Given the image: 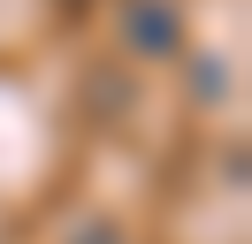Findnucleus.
<instances>
[{"label": "nucleus", "mask_w": 252, "mask_h": 244, "mask_svg": "<svg viewBox=\"0 0 252 244\" xmlns=\"http://www.w3.org/2000/svg\"><path fill=\"white\" fill-rule=\"evenodd\" d=\"M84 244H123V237H115V229H92V237H84Z\"/></svg>", "instance_id": "nucleus-2"}, {"label": "nucleus", "mask_w": 252, "mask_h": 244, "mask_svg": "<svg viewBox=\"0 0 252 244\" xmlns=\"http://www.w3.org/2000/svg\"><path fill=\"white\" fill-rule=\"evenodd\" d=\"M123 38H130V54H176L184 46V15L168 8V0H123Z\"/></svg>", "instance_id": "nucleus-1"}]
</instances>
